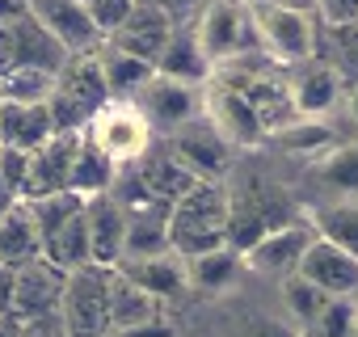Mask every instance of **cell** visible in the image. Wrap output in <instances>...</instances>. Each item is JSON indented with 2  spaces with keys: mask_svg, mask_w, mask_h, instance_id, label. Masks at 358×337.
<instances>
[{
  "mask_svg": "<svg viewBox=\"0 0 358 337\" xmlns=\"http://www.w3.org/2000/svg\"><path fill=\"white\" fill-rule=\"evenodd\" d=\"M135 110L148 118L152 135H173V131H182L190 127L194 118H203V85L194 80H177V76H164V72H152L139 93L131 97Z\"/></svg>",
  "mask_w": 358,
  "mask_h": 337,
  "instance_id": "obj_5",
  "label": "cell"
},
{
  "mask_svg": "<svg viewBox=\"0 0 358 337\" xmlns=\"http://www.w3.org/2000/svg\"><path fill=\"white\" fill-rule=\"evenodd\" d=\"M173 30H177V22H173L164 9L148 5V0H135L131 13L106 34V43H114V47H122V51L148 59V64H156V55L164 51V43H169Z\"/></svg>",
  "mask_w": 358,
  "mask_h": 337,
  "instance_id": "obj_16",
  "label": "cell"
},
{
  "mask_svg": "<svg viewBox=\"0 0 358 337\" xmlns=\"http://www.w3.org/2000/svg\"><path fill=\"white\" fill-rule=\"evenodd\" d=\"M282 299H287V308H291V316L299 320V324H312L316 316H320V308L333 299V295H324L316 282H308L303 274H287L282 278Z\"/></svg>",
  "mask_w": 358,
  "mask_h": 337,
  "instance_id": "obj_34",
  "label": "cell"
},
{
  "mask_svg": "<svg viewBox=\"0 0 358 337\" xmlns=\"http://www.w3.org/2000/svg\"><path fill=\"white\" fill-rule=\"evenodd\" d=\"M97 59H101V76H106L110 101H131L139 93V85L156 72L148 59H139V55H131V51H122L114 43H101L97 47Z\"/></svg>",
  "mask_w": 358,
  "mask_h": 337,
  "instance_id": "obj_25",
  "label": "cell"
},
{
  "mask_svg": "<svg viewBox=\"0 0 358 337\" xmlns=\"http://www.w3.org/2000/svg\"><path fill=\"white\" fill-rule=\"evenodd\" d=\"M0 337H26V320L13 312H0Z\"/></svg>",
  "mask_w": 358,
  "mask_h": 337,
  "instance_id": "obj_42",
  "label": "cell"
},
{
  "mask_svg": "<svg viewBox=\"0 0 358 337\" xmlns=\"http://www.w3.org/2000/svg\"><path fill=\"white\" fill-rule=\"evenodd\" d=\"M114 173H118V164L97 148V139L80 127V143H76V156H72V178H68V190H76V194H101V190H110V182H114Z\"/></svg>",
  "mask_w": 358,
  "mask_h": 337,
  "instance_id": "obj_28",
  "label": "cell"
},
{
  "mask_svg": "<svg viewBox=\"0 0 358 337\" xmlns=\"http://www.w3.org/2000/svg\"><path fill=\"white\" fill-rule=\"evenodd\" d=\"M80 5L93 13V22H97V30L101 34H110L127 13H131V5H135V0H80Z\"/></svg>",
  "mask_w": 358,
  "mask_h": 337,
  "instance_id": "obj_36",
  "label": "cell"
},
{
  "mask_svg": "<svg viewBox=\"0 0 358 337\" xmlns=\"http://www.w3.org/2000/svg\"><path fill=\"white\" fill-rule=\"evenodd\" d=\"M76 143H80V131H55L38 148H30L26 152V178H22V194L17 199H43V194L68 190Z\"/></svg>",
  "mask_w": 358,
  "mask_h": 337,
  "instance_id": "obj_10",
  "label": "cell"
},
{
  "mask_svg": "<svg viewBox=\"0 0 358 337\" xmlns=\"http://www.w3.org/2000/svg\"><path fill=\"white\" fill-rule=\"evenodd\" d=\"M114 270L122 278H131L135 287H143L152 299H173V295H182L190 287L186 282V257H177L173 249L156 253V257H122Z\"/></svg>",
  "mask_w": 358,
  "mask_h": 337,
  "instance_id": "obj_18",
  "label": "cell"
},
{
  "mask_svg": "<svg viewBox=\"0 0 358 337\" xmlns=\"http://www.w3.org/2000/svg\"><path fill=\"white\" fill-rule=\"evenodd\" d=\"M43 257L55 261L59 270H76L85 261H93L89 253V224H85V203L76 211H68L64 220H55L51 228H43Z\"/></svg>",
  "mask_w": 358,
  "mask_h": 337,
  "instance_id": "obj_22",
  "label": "cell"
},
{
  "mask_svg": "<svg viewBox=\"0 0 358 337\" xmlns=\"http://www.w3.org/2000/svg\"><path fill=\"white\" fill-rule=\"evenodd\" d=\"M106 101H110V93H106V76H101L97 51L68 55L64 68L55 72V93H51L55 131H80Z\"/></svg>",
  "mask_w": 358,
  "mask_h": 337,
  "instance_id": "obj_3",
  "label": "cell"
},
{
  "mask_svg": "<svg viewBox=\"0 0 358 337\" xmlns=\"http://www.w3.org/2000/svg\"><path fill=\"white\" fill-rule=\"evenodd\" d=\"M38 253H43V236H38L34 211H30L26 199H13L9 211L0 215V261L22 266V261H30Z\"/></svg>",
  "mask_w": 358,
  "mask_h": 337,
  "instance_id": "obj_23",
  "label": "cell"
},
{
  "mask_svg": "<svg viewBox=\"0 0 358 337\" xmlns=\"http://www.w3.org/2000/svg\"><path fill=\"white\" fill-rule=\"evenodd\" d=\"M169 207H152V211H135L127 215V236H122V257H156L169 253Z\"/></svg>",
  "mask_w": 358,
  "mask_h": 337,
  "instance_id": "obj_29",
  "label": "cell"
},
{
  "mask_svg": "<svg viewBox=\"0 0 358 337\" xmlns=\"http://www.w3.org/2000/svg\"><path fill=\"white\" fill-rule=\"evenodd\" d=\"M47 135H55L51 101H0V143L5 148H38Z\"/></svg>",
  "mask_w": 358,
  "mask_h": 337,
  "instance_id": "obj_19",
  "label": "cell"
},
{
  "mask_svg": "<svg viewBox=\"0 0 358 337\" xmlns=\"http://www.w3.org/2000/svg\"><path fill=\"white\" fill-rule=\"evenodd\" d=\"M64 278L68 270H59L55 261H47L43 253L17 266V282H13V316L34 320V316H51L59 312V295H64Z\"/></svg>",
  "mask_w": 358,
  "mask_h": 337,
  "instance_id": "obj_15",
  "label": "cell"
},
{
  "mask_svg": "<svg viewBox=\"0 0 358 337\" xmlns=\"http://www.w3.org/2000/svg\"><path fill=\"white\" fill-rule=\"evenodd\" d=\"M85 131L97 139V148L114 160V164H131L143 156V148L152 143V127L148 118L135 110V101H106L89 122Z\"/></svg>",
  "mask_w": 358,
  "mask_h": 337,
  "instance_id": "obj_8",
  "label": "cell"
},
{
  "mask_svg": "<svg viewBox=\"0 0 358 337\" xmlns=\"http://www.w3.org/2000/svg\"><path fill=\"white\" fill-rule=\"evenodd\" d=\"M22 13H26V0H0V26H9Z\"/></svg>",
  "mask_w": 358,
  "mask_h": 337,
  "instance_id": "obj_43",
  "label": "cell"
},
{
  "mask_svg": "<svg viewBox=\"0 0 358 337\" xmlns=\"http://www.w3.org/2000/svg\"><path fill=\"white\" fill-rule=\"evenodd\" d=\"M85 224H89V253L97 266L122 261V236H127V211L110 199V190L85 199Z\"/></svg>",
  "mask_w": 358,
  "mask_h": 337,
  "instance_id": "obj_17",
  "label": "cell"
},
{
  "mask_svg": "<svg viewBox=\"0 0 358 337\" xmlns=\"http://www.w3.org/2000/svg\"><path fill=\"white\" fill-rule=\"evenodd\" d=\"M270 135L287 152H324V148H333V127L320 122V118H291V122L274 127Z\"/></svg>",
  "mask_w": 358,
  "mask_h": 337,
  "instance_id": "obj_33",
  "label": "cell"
},
{
  "mask_svg": "<svg viewBox=\"0 0 358 337\" xmlns=\"http://www.w3.org/2000/svg\"><path fill=\"white\" fill-rule=\"evenodd\" d=\"M131 164H135L139 182H143L156 199H164V203L186 199V194L199 186V178L190 173V168L177 164V160L169 156V148H164V143H148V148H143V156H139V160H131Z\"/></svg>",
  "mask_w": 358,
  "mask_h": 337,
  "instance_id": "obj_20",
  "label": "cell"
},
{
  "mask_svg": "<svg viewBox=\"0 0 358 337\" xmlns=\"http://www.w3.org/2000/svg\"><path fill=\"white\" fill-rule=\"evenodd\" d=\"M9 38H13V68H43V72H59L68 51L30 17V9L22 17L9 22ZM9 72V68H5Z\"/></svg>",
  "mask_w": 358,
  "mask_h": 337,
  "instance_id": "obj_21",
  "label": "cell"
},
{
  "mask_svg": "<svg viewBox=\"0 0 358 337\" xmlns=\"http://www.w3.org/2000/svg\"><path fill=\"white\" fill-rule=\"evenodd\" d=\"M320 182H329L341 194H358V143H341V148H324L320 160Z\"/></svg>",
  "mask_w": 358,
  "mask_h": 337,
  "instance_id": "obj_32",
  "label": "cell"
},
{
  "mask_svg": "<svg viewBox=\"0 0 358 337\" xmlns=\"http://www.w3.org/2000/svg\"><path fill=\"white\" fill-rule=\"evenodd\" d=\"M148 5H156V9H164L173 22L177 17H186V13H194L199 9V0H148Z\"/></svg>",
  "mask_w": 358,
  "mask_h": 337,
  "instance_id": "obj_41",
  "label": "cell"
},
{
  "mask_svg": "<svg viewBox=\"0 0 358 337\" xmlns=\"http://www.w3.org/2000/svg\"><path fill=\"white\" fill-rule=\"evenodd\" d=\"M245 13H249L257 51H266L274 64L291 68V64H299V59H312V51H316L312 13L274 5V0H245Z\"/></svg>",
  "mask_w": 358,
  "mask_h": 337,
  "instance_id": "obj_2",
  "label": "cell"
},
{
  "mask_svg": "<svg viewBox=\"0 0 358 337\" xmlns=\"http://www.w3.org/2000/svg\"><path fill=\"white\" fill-rule=\"evenodd\" d=\"M152 68L164 72V76H177V80H194V85H207V80H211V64L203 59V51H199L190 26H177V30L169 34L164 51L156 55Z\"/></svg>",
  "mask_w": 358,
  "mask_h": 337,
  "instance_id": "obj_27",
  "label": "cell"
},
{
  "mask_svg": "<svg viewBox=\"0 0 358 337\" xmlns=\"http://www.w3.org/2000/svg\"><path fill=\"white\" fill-rule=\"evenodd\" d=\"M13 199H17V194H13V190L5 186V178H0V215H5V211H9V203H13Z\"/></svg>",
  "mask_w": 358,
  "mask_h": 337,
  "instance_id": "obj_45",
  "label": "cell"
},
{
  "mask_svg": "<svg viewBox=\"0 0 358 337\" xmlns=\"http://www.w3.org/2000/svg\"><path fill=\"white\" fill-rule=\"evenodd\" d=\"M354 337H358V308H354Z\"/></svg>",
  "mask_w": 358,
  "mask_h": 337,
  "instance_id": "obj_47",
  "label": "cell"
},
{
  "mask_svg": "<svg viewBox=\"0 0 358 337\" xmlns=\"http://www.w3.org/2000/svg\"><path fill=\"white\" fill-rule=\"evenodd\" d=\"M110 270L114 266H97V261L68 270L64 295H59V320H64L68 337H106L110 333V320H106Z\"/></svg>",
  "mask_w": 358,
  "mask_h": 337,
  "instance_id": "obj_4",
  "label": "cell"
},
{
  "mask_svg": "<svg viewBox=\"0 0 358 337\" xmlns=\"http://www.w3.org/2000/svg\"><path fill=\"white\" fill-rule=\"evenodd\" d=\"M345 110H350V118H354V122H358V85H354V89H350V97H345Z\"/></svg>",
  "mask_w": 358,
  "mask_h": 337,
  "instance_id": "obj_46",
  "label": "cell"
},
{
  "mask_svg": "<svg viewBox=\"0 0 358 337\" xmlns=\"http://www.w3.org/2000/svg\"><path fill=\"white\" fill-rule=\"evenodd\" d=\"M110 337H173V324L164 316H156V320H143V324H131V329H114Z\"/></svg>",
  "mask_w": 358,
  "mask_h": 337,
  "instance_id": "obj_39",
  "label": "cell"
},
{
  "mask_svg": "<svg viewBox=\"0 0 358 337\" xmlns=\"http://www.w3.org/2000/svg\"><path fill=\"white\" fill-rule=\"evenodd\" d=\"M241 253L232 245H220V249H207V253H194L186 257V282L194 291H207V295H220L228 287H236L241 278Z\"/></svg>",
  "mask_w": 358,
  "mask_h": 337,
  "instance_id": "obj_26",
  "label": "cell"
},
{
  "mask_svg": "<svg viewBox=\"0 0 358 337\" xmlns=\"http://www.w3.org/2000/svg\"><path fill=\"white\" fill-rule=\"evenodd\" d=\"M156 316H160V299H152L143 287H135L131 278H122L118 270H110V291H106V320H110V333H114V329L143 324V320H156Z\"/></svg>",
  "mask_w": 358,
  "mask_h": 337,
  "instance_id": "obj_24",
  "label": "cell"
},
{
  "mask_svg": "<svg viewBox=\"0 0 358 337\" xmlns=\"http://www.w3.org/2000/svg\"><path fill=\"white\" fill-rule=\"evenodd\" d=\"M312 224L308 220H299V224H274L266 236H257L245 253H241V261L249 266V270H257V274H266V278H287V274H295L299 270V257H303V249L312 245Z\"/></svg>",
  "mask_w": 358,
  "mask_h": 337,
  "instance_id": "obj_12",
  "label": "cell"
},
{
  "mask_svg": "<svg viewBox=\"0 0 358 337\" xmlns=\"http://www.w3.org/2000/svg\"><path fill=\"white\" fill-rule=\"evenodd\" d=\"M164 148H169V156L182 164V168H190L199 182L224 186L228 173H232V143H228L207 118H194L190 127L164 135Z\"/></svg>",
  "mask_w": 358,
  "mask_h": 337,
  "instance_id": "obj_7",
  "label": "cell"
},
{
  "mask_svg": "<svg viewBox=\"0 0 358 337\" xmlns=\"http://www.w3.org/2000/svg\"><path fill=\"white\" fill-rule=\"evenodd\" d=\"M312 329H320V337H345V333H354V303L350 299H329L320 308V316L312 320Z\"/></svg>",
  "mask_w": 358,
  "mask_h": 337,
  "instance_id": "obj_35",
  "label": "cell"
},
{
  "mask_svg": "<svg viewBox=\"0 0 358 337\" xmlns=\"http://www.w3.org/2000/svg\"><path fill=\"white\" fill-rule=\"evenodd\" d=\"M312 232L341 245L345 253L358 257V203H337V207H324V211H312L308 215Z\"/></svg>",
  "mask_w": 358,
  "mask_h": 337,
  "instance_id": "obj_30",
  "label": "cell"
},
{
  "mask_svg": "<svg viewBox=\"0 0 358 337\" xmlns=\"http://www.w3.org/2000/svg\"><path fill=\"white\" fill-rule=\"evenodd\" d=\"M203 118L232 143V148H257L266 139V122L262 114L249 106V97L224 80H207L203 85Z\"/></svg>",
  "mask_w": 358,
  "mask_h": 337,
  "instance_id": "obj_9",
  "label": "cell"
},
{
  "mask_svg": "<svg viewBox=\"0 0 358 337\" xmlns=\"http://www.w3.org/2000/svg\"><path fill=\"white\" fill-rule=\"evenodd\" d=\"M253 337H295V333H291V329H282L278 320H266V324H257V333H253Z\"/></svg>",
  "mask_w": 358,
  "mask_h": 337,
  "instance_id": "obj_44",
  "label": "cell"
},
{
  "mask_svg": "<svg viewBox=\"0 0 358 337\" xmlns=\"http://www.w3.org/2000/svg\"><path fill=\"white\" fill-rule=\"evenodd\" d=\"M287 97H291V114L295 118H324L341 101V76H337L333 64L299 59V64H291Z\"/></svg>",
  "mask_w": 358,
  "mask_h": 337,
  "instance_id": "obj_14",
  "label": "cell"
},
{
  "mask_svg": "<svg viewBox=\"0 0 358 337\" xmlns=\"http://www.w3.org/2000/svg\"><path fill=\"white\" fill-rule=\"evenodd\" d=\"M295 274H303L308 282H316L333 299H354L358 295V257L345 253L341 245L324 241V236H312V245L303 249Z\"/></svg>",
  "mask_w": 358,
  "mask_h": 337,
  "instance_id": "obj_13",
  "label": "cell"
},
{
  "mask_svg": "<svg viewBox=\"0 0 358 337\" xmlns=\"http://www.w3.org/2000/svg\"><path fill=\"white\" fill-rule=\"evenodd\" d=\"M316 13L337 30V26H358V0H316Z\"/></svg>",
  "mask_w": 358,
  "mask_h": 337,
  "instance_id": "obj_38",
  "label": "cell"
},
{
  "mask_svg": "<svg viewBox=\"0 0 358 337\" xmlns=\"http://www.w3.org/2000/svg\"><path fill=\"white\" fill-rule=\"evenodd\" d=\"M13 282H17V266L0 261V312H13Z\"/></svg>",
  "mask_w": 358,
  "mask_h": 337,
  "instance_id": "obj_40",
  "label": "cell"
},
{
  "mask_svg": "<svg viewBox=\"0 0 358 337\" xmlns=\"http://www.w3.org/2000/svg\"><path fill=\"white\" fill-rule=\"evenodd\" d=\"M194 30V43L203 51V59L211 64V72L241 55V51H253V26H249V13H245V0H207L199 22L190 26Z\"/></svg>",
  "mask_w": 358,
  "mask_h": 337,
  "instance_id": "obj_6",
  "label": "cell"
},
{
  "mask_svg": "<svg viewBox=\"0 0 358 337\" xmlns=\"http://www.w3.org/2000/svg\"><path fill=\"white\" fill-rule=\"evenodd\" d=\"M169 245L177 257H194L228 245V190L215 182H199L169 211Z\"/></svg>",
  "mask_w": 358,
  "mask_h": 337,
  "instance_id": "obj_1",
  "label": "cell"
},
{
  "mask_svg": "<svg viewBox=\"0 0 358 337\" xmlns=\"http://www.w3.org/2000/svg\"><path fill=\"white\" fill-rule=\"evenodd\" d=\"M55 72L43 68H9L0 72V101H51Z\"/></svg>",
  "mask_w": 358,
  "mask_h": 337,
  "instance_id": "obj_31",
  "label": "cell"
},
{
  "mask_svg": "<svg viewBox=\"0 0 358 337\" xmlns=\"http://www.w3.org/2000/svg\"><path fill=\"white\" fill-rule=\"evenodd\" d=\"M30 17L68 51V55H80V51H97L106 43V34L97 30L93 13L80 5V0H26Z\"/></svg>",
  "mask_w": 358,
  "mask_h": 337,
  "instance_id": "obj_11",
  "label": "cell"
},
{
  "mask_svg": "<svg viewBox=\"0 0 358 337\" xmlns=\"http://www.w3.org/2000/svg\"><path fill=\"white\" fill-rule=\"evenodd\" d=\"M0 178L13 194H22V178H26V152L22 148H5L0 143Z\"/></svg>",
  "mask_w": 358,
  "mask_h": 337,
  "instance_id": "obj_37",
  "label": "cell"
}]
</instances>
